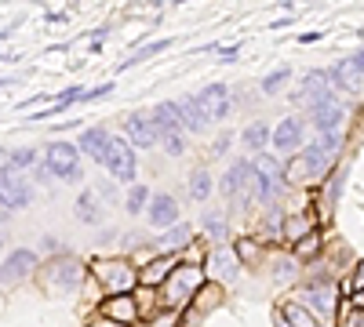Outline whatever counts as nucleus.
<instances>
[{
  "instance_id": "nucleus-1",
  "label": "nucleus",
  "mask_w": 364,
  "mask_h": 327,
  "mask_svg": "<svg viewBox=\"0 0 364 327\" xmlns=\"http://www.w3.org/2000/svg\"><path fill=\"white\" fill-rule=\"evenodd\" d=\"M336 157H339V138L336 135H321L314 145L302 150V157L291 164V171L302 174V182H317V178H324L328 167L336 164Z\"/></svg>"
},
{
  "instance_id": "nucleus-2",
  "label": "nucleus",
  "mask_w": 364,
  "mask_h": 327,
  "mask_svg": "<svg viewBox=\"0 0 364 327\" xmlns=\"http://www.w3.org/2000/svg\"><path fill=\"white\" fill-rule=\"evenodd\" d=\"M44 171L55 178H66V182H77L80 178V150L73 142H51L44 150Z\"/></svg>"
},
{
  "instance_id": "nucleus-3",
  "label": "nucleus",
  "mask_w": 364,
  "mask_h": 327,
  "mask_svg": "<svg viewBox=\"0 0 364 327\" xmlns=\"http://www.w3.org/2000/svg\"><path fill=\"white\" fill-rule=\"evenodd\" d=\"M204 273L197 270V265H175V273L164 280V306L168 309H178L186 306V299H193V291L200 287Z\"/></svg>"
},
{
  "instance_id": "nucleus-4",
  "label": "nucleus",
  "mask_w": 364,
  "mask_h": 327,
  "mask_svg": "<svg viewBox=\"0 0 364 327\" xmlns=\"http://www.w3.org/2000/svg\"><path fill=\"white\" fill-rule=\"evenodd\" d=\"M252 171H255V196L262 204H273V200L281 196V189H284V171L273 164L269 157H259L252 164Z\"/></svg>"
},
{
  "instance_id": "nucleus-5",
  "label": "nucleus",
  "mask_w": 364,
  "mask_h": 327,
  "mask_svg": "<svg viewBox=\"0 0 364 327\" xmlns=\"http://www.w3.org/2000/svg\"><path fill=\"white\" fill-rule=\"evenodd\" d=\"M302 102L310 109H321L328 102H336V80H331V70H314L306 80H302Z\"/></svg>"
},
{
  "instance_id": "nucleus-6",
  "label": "nucleus",
  "mask_w": 364,
  "mask_h": 327,
  "mask_svg": "<svg viewBox=\"0 0 364 327\" xmlns=\"http://www.w3.org/2000/svg\"><path fill=\"white\" fill-rule=\"evenodd\" d=\"M95 277H99L102 287L113 291V294H128L132 284L139 280V273H135L132 262H99V265H95Z\"/></svg>"
},
{
  "instance_id": "nucleus-7",
  "label": "nucleus",
  "mask_w": 364,
  "mask_h": 327,
  "mask_svg": "<svg viewBox=\"0 0 364 327\" xmlns=\"http://www.w3.org/2000/svg\"><path fill=\"white\" fill-rule=\"evenodd\" d=\"M106 167L113 171L117 182H132V178H135V150H132L128 138H117L113 135L109 153H106Z\"/></svg>"
},
{
  "instance_id": "nucleus-8",
  "label": "nucleus",
  "mask_w": 364,
  "mask_h": 327,
  "mask_svg": "<svg viewBox=\"0 0 364 327\" xmlns=\"http://www.w3.org/2000/svg\"><path fill=\"white\" fill-rule=\"evenodd\" d=\"M193 99H197V106H200V113H204V121H226V113H230V106H233L226 84H208L204 92H197Z\"/></svg>"
},
{
  "instance_id": "nucleus-9",
  "label": "nucleus",
  "mask_w": 364,
  "mask_h": 327,
  "mask_svg": "<svg viewBox=\"0 0 364 327\" xmlns=\"http://www.w3.org/2000/svg\"><path fill=\"white\" fill-rule=\"evenodd\" d=\"M33 204V186L18 174H0V207H29Z\"/></svg>"
},
{
  "instance_id": "nucleus-10",
  "label": "nucleus",
  "mask_w": 364,
  "mask_h": 327,
  "mask_svg": "<svg viewBox=\"0 0 364 327\" xmlns=\"http://www.w3.org/2000/svg\"><path fill=\"white\" fill-rule=\"evenodd\" d=\"M124 131H128V142L139 145V150H154V145L161 142L154 121H149V113H132L124 121Z\"/></svg>"
},
{
  "instance_id": "nucleus-11",
  "label": "nucleus",
  "mask_w": 364,
  "mask_h": 327,
  "mask_svg": "<svg viewBox=\"0 0 364 327\" xmlns=\"http://www.w3.org/2000/svg\"><path fill=\"white\" fill-rule=\"evenodd\" d=\"M33 270H37V255L26 251V248H18V251H11V255L4 258V265H0V280H4V284H18V280H26Z\"/></svg>"
},
{
  "instance_id": "nucleus-12",
  "label": "nucleus",
  "mask_w": 364,
  "mask_h": 327,
  "mask_svg": "<svg viewBox=\"0 0 364 327\" xmlns=\"http://www.w3.org/2000/svg\"><path fill=\"white\" fill-rule=\"evenodd\" d=\"M146 218H149V226H157V229L178 226V204H175V196H171V193H157V196H149Z\"/></svg>"
},
{
  "instance_id": "nucleus-13",
  "label": "nucleus",
  "mask_w": 364,
  "mask_h": 327,
  "mask_svg": "<svg viewBox=\"0 0 364 327\" xmlns=\"http://www.w3.org/2000/svg\"><path fill=\"white\" fill-rule=\"evenodd\" d=\"M248 186L255 189V171H252V164H248V160H237V164L223 174V193H226V196H233V200H240Z\"/></svg>"
},
{
  "instance_id": "nucleus-14",
  "label": "nucleus",
  "mask_w": 364,
  "mask_h": 327,
  "mask_svg": "<svg viewBox=\"0 0 364 327\" xmlns=\"http://www.w3.org/2000/svg\"><path fill=\"white\" fill-rule=\"evenodd\" d=\"M102 316H106L109 323L128 327V323H135V316H139V306H135V299H132V294H113V299H106V302H102Z\"/></svg>"
},
{
  "instance_id": "nucleus-15",
  "label": "nucleus",
  "mask_w": 364,
  "mask_h": 327,
  "mask_svg": "<svg viewBox=\"0 0 364 327\" xmlns=\"http://www.w3.org/2000/svg\"><path fill=\"white\" fill-rule=\"evenodd\" d=\"M269 142H273V150H277V153L299 150V145H302V124L295 121V116H288V121H281L277 128H273Z\"/></svg>"
},
{
  "instance_id": "nucleus-16",
  "label": "nucleus",
  "mask_w": 364,
  "mask_h": 327,
  "mask_svg": "<svg viewBox=\"0 0 364 327\" xmlns=\"http://www.w3.org/2000/svg\"><path fill=\"white\" fill-rule=\"evenodd\" d=\"M109 142H113V135H109V131H102V128H87V131L80 135V142H77V150H80V153H87L91 160H99V164H106V153H109Z\"/></svg>"
},
{
  "instance_id": "nucleus-17",
  "label": "nucleus",
  "mask_w": 364,
  "mask_h": 327,
  "mask_svg": "<svg viewBox=\"0 0 364 327\" xmlns=\"http://www.w3.org/2000/svg\"><path fill=\"white\" fill-rule=\"evenodd\" d=\"M208 265H211V273H215L219 280H226V284L240 277V255H237L233 248H219V251H211Z\"/></svg>"
},
{
  "instance_id": "nucleus-18",
  "label": "nucleus",
  "mask_w": 364,
  "mask_h": 327,
  "mask_svg": "<svg viewBox=\"0 0 364 327\" xmlns=\"http://www.w3.org/2000/svg\"><path fill=\"white\" fill-rule=\"evenodd\" d=\"M343 121H346V106H339V102H328V106L314 109V128H317L321 135H336V138H339Z\"/></svg>"
},
{
  "instance_id": "nucleus-19",
  "label": "nucleus",
  "mask_w": 364,
  "mask_h": 327,
  "mask_svg": "<svg viewBox=\"0 0 364 327\" xmlns=\"http://www.w3.org/2000/svg\"><path fill=\"white\" fill-rule=\"evenodd\" d=\"M360 77H364V48L331 70V80H336V87H346V92H350V87H357Z\"/></svg>"
},
{
  "instance_id": "nucleus-20",
  "label": "nucleus",
  "mask_w": 364,
  "mask_h": 327,
  "mask_svg": "<svg viewBox=\"0 0 364 327\" xmlns=\"http://www.w3.org/2000/svg\"><path fill=\"white\" fill-rule=\"evenodd\" d=\"M306 302H310L321 316H331V313H336V287H331L328 280L306 284Z\"/></svg>"
},
{
  "instance_id": "nucleus-21",
  "label": "nucleus",
  "mask_w": 364,
  "mask_h": 327,
  "mask_svg": "<svg viewBox=\"0 0 364 327\" xmlns=\"http://www.w3.org/2000/svg\"><path fill=\"white\" fill-rule=\"evenodd\" d=\"M149 121H154V128H157V135H161V138H164V135L182 131L178 106H175V102H161V106H154V113H149Z\"/></svg>"
},
{
  "instance_id": "nucleus-22",
  "label": "nucleus",
  "mask_w": 364,
  "mask_h": 327,
  "mask_svg": "<svg viewBox=\"0 0 364 327\" xmlns=\"http://www.w3.org/2000/svg\"><path fill=\"white\" fill-rule=\"evenodd\" d=\"M175 265H178V262H175L171 255H164V258H157V262H149L146 270L139 273V280H142L146 287H157V284H164V280L175 273Z\"/></svg>"
},
{
  "instance_id": "nucleus-23",
  "label": "nucleus",
  "mask_w": 364,
  "mask_h": 327,
  "mask_svg": "<svg viewBox=\"0 0 364 327\" xmlns=\"http://www.w3.org/2000/svg\"><path fill=\"white\" fill-rule=\"evenodd\" d=\"M178 121H182V131H200L208 121H204V113L197 106V99H178Z\"/></svg>"
},
{
  "instance_id": "nucleus-24",
  "label": "nucleus",
  "mask_w": 364,
  "mask_h": 327,
  "mask_svg": "<svg viewBox=\"0 0 364 327\" xmlns=\"http://www.w3.org/2000/svg\"><path fill=\"white\" fill-rule=\"evenodd\" d=\"M77 218L87 222V226L102 222V211H99V204H95V193H84V196L77 200Z\"/></svg>"
},
{
  "instance_id": "nucleus-25",
  "label": "nucleus",
  "mask_w": 364,
  "mask_h": 327,
  "mask_svg": "<svg viewBox=\"0 0 364 327\" xmlns=\"http://www.w3.org/2000/svg\"><path fill=\"white\" fill-rule=\"evenodd\" d=\"M48 277H51V280H58V284H77V277H80V265L63 258V262H55L51 270H48Z\"/></svg>"
},
{
  "instance_id": "nucleus-26",
  "label": "nucleus",
  "mask_w": 364,
  "mask_h": 327,
  "mask_svg": "<svg viewBox=\"0 0 364 327\" xmlns=\"http://www.w3.org/2000/svg\"><path fill=\"white\" fill-rule=\"evenodd\" d=\"M269 135H273V131H269L262 121H255L252 128H245V135H240V138H245V145H248V150H262V145L269 142Z\"/></svg>"
},
{
  "instance_id": "nucleus-27",
  "label": "nucleus",
  "mask_w": 364,
  "mask_h": 327,
  "mask_svg": "<svg viewBox=\"0 0 364 327\" xmlns=\"http://www.w3.org/2000/svg\"><path fill=\"white\" fill-rule=\"evenodd\" d=\"M186 240H190V226H171V229L161 236V248L171 251V248H182Z\"/></svg>"
},
{
  "instance_id": "nucleus-28",
  "label": "nucleus",
  "mask_w": 364,
  "mask_h": 327,
  "mask_svg": "<svg viewBox=\"0 0 364 327\" xmlns=\"http://www.w3.org/2000/svg\"><path fill=\"white\" fill-rule=\"evenodd\" d=\"M284 316H288L291 327H317L314 313H310V309H302V306H284Z\"/></svg>"
},
{
  "instance_id": "nucleus-29",
  "label": "nucleus",
  "mask_w": 364,
  "mask_h": 327,
  "mask_svg": "<svg viewBox=\"0 0 364 327\" xmlns=\"http://www.w3.org/2000/svg\"><path fill=\"white\" fill-rule=\"evenodd\" d=\"M208 193H211V174H208V171H197V174L190 178V196H193V200H204Z\"/></svg>"
},
{
  "instance_id": "nucleus-30",
  "label": "nucleus",
  "mask_w": 364,
  "mask_h": 327,
  "mask_svg": "<svg viewBox=\"0 0 364 327\" xmlns=\"http://www.w3.org/2000/svg\"><path fill=\"white\" fill-rule=\"evenodd\" d=\"M146 207H149V189H146V186H132V193H128V211L139 215V211H146Z\"/></svg>"
},
{
  "instance_id": "nucleus-31",
  "label": "nucleus",
  "mask_w": 364,
  "mask_h": 327,
  "mask_svg": "<svg viewBox=\"0 0 364 327\" xmlns=\"http://www.w3.org/2000/svg\"><path fill=\"white\" fill-rule=\"evenodd\" d=\"M284 80H288V70H284V66L273 70V73H266V77H262V92H266V95H277V87H284Z\"/></svg>"
},
{
  "instance_id": "nucleus-32",
  "label": "nucleus",
  "mask_w": 364,
  "mask_h": 327,
  "mask_svg": "<svg viewBox=\"0 0 364 327\" xmlns=\"http://www.w3.org/2000/svg\"><path fill=\"white\" fill-rule=\"evenodd\" d=\"M161 145H164V153H168V157H182V153H186V138H182V131L164 135V138H161Z\"/></svg>"
},
{
  "instance_id": "nucleus-33",
  "label": "nucleus",
  "mask_w": 364,
  "mask_h": 327,
  "mask_svg": "<svg viewBox=\"0 0 364 327\" xmlns=\"http://www.w3.org/2000/svg\"><path fill=\"white\" fill-rule=\"evenodd\" d=\"M204 229H208V236H215V240H223V236L230 233L223 215H204Z\"/></svg>"
},
{
  "instance_id": "nucleus-34",
  "label": "nucleus",
  "mask_w": 364,
  "mask_h": 327,
  "mask_svg": "<svg viewBox=\"0 0 364 327\" xmlns=\"http://www.w3.org/2000/svg\"><path fill=\"white\" fill-rule=\"evenodd\" d=\"M299 258H310V255H317L321 251V236L317 233H306V240H299Z\"/></svg>"
},
{
  "instance_id": "nucleus-35",
  "label": "nucleus",
  "mask_w": 364,
  "mask_h": 327,
  "mask_svg": "<svg viewBox=\"0 0 364 327\" xmlns=\"http://www.w3.org/2000/svg\"><path fill=\"white\" fill-rule=\"evenodd\" d=\"M164 48H171V40H157V44H146L142 51H135V55H132V62H128V66H135V62H142V58H149V55H161Z\"/></svg>"
},
{
  "instance_id": "nucleus-36",
  "label": "nucleus",
  "mask_w": 364,
  "mask_h": 327,
  "mask_svg": "<svg viewBox=\"0 0 364 327\" xmlns=\"http://www.w3.org/2000/svg\"><path fill=\"white\" fill-rule=\"evenodd\" d=\"M310 226V218L306 215H295L288 226H284V236H291V240H299V236H302V229H306Z\"/></svg>"
},
{
  "instance_id": "nucleus-37",
  "label": "nucleus",
  "mask_w": 364,
  "mask_h": 327,
  "mask_svg": "<svg viewBox=\"0 0 364 327\" xmlns=\"http://www.w3.org/2000/svg\"><path fill=\"white\" fill-rule=\"evenodd\" d=\"M343 178H346V167H339V171H336V178L328 182V200H331V204H336V200H339V193H343Z\"/></svg>"
},
{
  "instance_id": "nucleus-38",
  "label": "nucleus",
  "mask_w": 364,
  "mask_h": 327,
  "mask_svg": "<svg viewBox=\"0 0 364 327\" xmlns=\"http://www.w3.org/2000/svg\"><path fill=\"white\" fill-rule=\"evenodd\" d=\"M8 164H11V167H26V164H33V150H18V153H11V157H8Z\"/></svg>"
},
{
  "instance_id": "nucleus-39",
  "label": "nucleus",
  "mask_w": 364,
  "mask_h": 327,
  "mask_svg": "<svg viewBox=\"0 0 364 327\" xmlns=\"http://www.w3.org/2000/svg\"><path fill=\"white\" fill-rule=\"evenodd\" d=\"M353 287H360V291H364V262L357 265V273H353Z\"/></svg>"
},
{
  "instance_id": "nucleus-40",
  "label": "nucleus",
  "mask_w": 364,
  "mask_h": 327,
  "mask_svg": "<svg viewBox=\"0 0 364 327\" xmlns=\"http://www.w3.org/2000/svg\"><path fill=\"white\" fill-rule=\"evenodd\" d=\"M226 145H230V135H223V138L215 142V153H226Z\"/></svg>"
},
{
  "instance_id": "nucleus-41",
  "label": "nucleus",
  "mask_w": 364,
  "mask_h": 327,
  "mask_svg": "<svg viewBox=\"0 0 364 327\" xmlns=\"http://www.w3.org/2000/svg\"><path fill=\"white\" fill-rule=\"evenodd\" d=\"M277 327H291V323H288V316H284V313H281V316H277Z\"/></svg>"
},
{
  "instance_id": "nucleus-42",
  "label": "nucleus",
  "mask_w": 364,
  "mask_h": 327,
  "mask_svg": "<svg viewBox=\"0 0 364 327\" xmlns=\"http://www.w3.org/2000/svg\"><path fill=\"white\" fill-rule=\"evenodd\" d=\"M102 327H120V323H102Z\"/></svg>"
},
{
  "instance_id": "nucleus-43",
  "label": "nucleus",
  "mask_w": 364,
  "mask_h": 327,
  "mask_svg": "<svg viewBox=\"0 0 364 327\" xmlns=\"http://www.w3.org/2000/svg\"><path fill=\"white\" fill-rule=\"evenodd\" d=\"M0 164H4V157H0Z\"/></svg>"
},
{
  "instance_id": "nucleus-44",
  "label": "nucleus",
  "mask_w": 364,
  "mask_h": 327,
  "mask_svg": "<svg viewBox=\"0 0 364 327\" xmlns=\"http://www.w3.org/2000/svg\"><path fill=\"white\" fill-rule=\"evenodd\" d=\"M360 327H364V323H360Z\"/></svg>"
}]
</instances>
